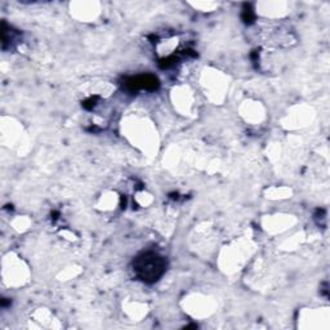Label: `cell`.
Listing matches in <instances>:
<instances>
[{"label":"cell","instance_id":"obj_3","mask_svg":"<svg viewBox=\"0 0 330 330\" xmlns=\"http://www.w3.org/2000/svg\"><path fill=\"white\" fill-rule=\"evenodd\" d=\"M241 18H243V21H244L245 24H249V25L253 24L254 13H253V11H252V8H250L249 4H245L244 6V11H243Z\"/></svg>","mask_w":330,"mask_h":330},{"label":"cell","instance_id":"obj_4","mask_svg":"<svg viewBox=\"0 0 330 330\" xmlns=\"http://www.w3.org/2000/svg\"><path fill=\"white\" fill-rule=\"evenodd\" d=\"M97 99H98L97 95H94V97H90V98H88L86 101L83 102V107L86 108V110H90V108H93V106L95 104Z\"/></svg>","mask_w":330,"mask_h":330},{"label":"cell","instance_id":"obj_2","mask_svg":"<svg viewBox=\"0 0 330 330\" xmlns=\"http://www.w3.org/2000/svg\"><path fill=\"white\" fill-rule=\"evenodd\" d=\"M160 83H159L158 77L154 75H138L134 77H128L124 80V88L129 92H136L140 89L146 90H155L158 89Z\"/></svg>","mask_w":330,"mask_h":330},{"label":"cell","instance_id":"obj_1","mask_svg":"<svg viewBox=\"0 0 330 330\" xmlns=\"http://www.w3.org/2000/svg\"><path fill=\"white\" fill-rule=\"evenodd\" d=\"M133 270L136 276L142 280L143 283L154 284L163 276L167 270V261L158 253L147 252L134 259Z\"/></svg>","mask_w":330,"mask_h":330}]
</instances>
